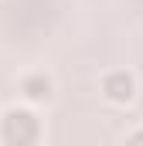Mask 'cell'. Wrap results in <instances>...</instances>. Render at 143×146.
<instances>
[{"label":"cell","mask_w":143,"mask_h":146,"mask_svg":"<svg viewBox=\"0 0 143 146\" xmlns=\"http://www.w3.org/2000/svg\"><path fill=\"white\" fill-rule=\"evenodd\" d=\"M109 95L112 99H130V78L126 82H109Z\"/></svg>","instance_id":"cell-1"}]
</instances>
